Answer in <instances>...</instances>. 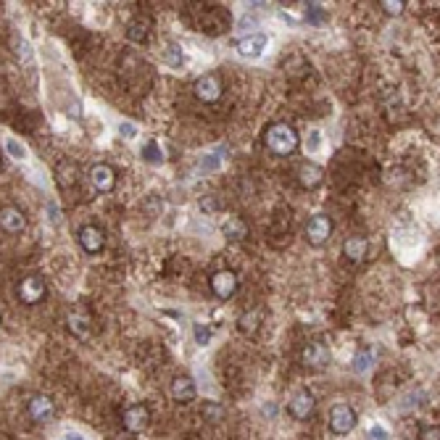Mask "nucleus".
Returning a JSON list of instances; mask_svg holds the SVG:
<instances>
[{"label": "nucleus", "mask_w": 440, "mask_h": 440, "mask_svg": "<svg viewBox=\"0 0 440 440\" xmlns=\"http://www.w3.org/2000/svg\"><path fill=\"white\" fill-rule=\"evenodd\" d=\"M333 235V219L327 214H317L309 219V225H306V240H309V245L314 248H321L327 240Z\"/></svg>", "instance_id": "5"}, {"label": "nucleus", "mask_w": 440, "mask_h": 440, "mask_svg": "<svg viewBox=\"0 0 440 440\" xmlns=\"http://www.w3.org/2000/svg\"><path fill=\"white\" fill-rule=\"evenodd\" d=\"M0 327H3V317H0Z\"/></svg>", "instance_id": "35"}, {"label": "nucleus", "mask_w": 440, "mask_h": 440, "mask_svg": "<svg viewBox=\"0 0 440 440\" xmlns=\"http://www.w3.org/2000/svg\"><path fill=\"white\" fill-rule=\"evenodd\" d=\"M306 19H309L311 26H321L327 19H330V13L324 11L319 3H309V8H306Z\"/></svg>", "instance_id": "23"}, {"label": "nucleus", "mask_w": 440, "mask_h": 440, "mask_svg": "<svg viewBox=\"0 0 440 440\" xmlns=\"http://www.w3.org/2000/svg\"><path fill=\"white\" fill-rule=\"evenodd\" d=\"M372 358H374V354H372L369 348L358 351L356 356H354V372H356V374H364L369 369V364H372Z\"/></svg>", "instance_id": "25"}, {"label": "nucleus", "mask_w": 440, "mask_h": 440, "mask_svg": "<svg viewBox=\"0 0 440 440\" xmlns=\"http://www.w3.org/2000/svg\"><path fill=\"white\" fill-rule=\"evenodd\" d=\"M119 132H121V137H127V140H132V137L137 135V130H135V124H130V121H124V124H119Z\"/></svg>", "instance_id": "33"}, {"label": "nucleus", "mask_w": 440, "mask_h": 440, "mask_svg": "<svg viewBox=\"0 0 440 440\" xmlns=\"http://www.w3.org/2000/svg\"><path fill=\"white\" fill-rule=\"evenodd\" d=\"M301 358H303V364H306V367H311V369H324L327 364H330L333 354H330V348H327L324 343L314 340V343H309L306 348H303Z\"/></svg>", "instance_id": "14"}, {"label": "nucleus", "mask_w": 440, "mask_h": 440, "mask_svg": "<svg viewBox=\"0 0 440 440\" xmlns=\"http://www.w3.org/2000/svg\"><path fill=\"white\" fill-rule=\"evenodd\" d=\"M77 243L82 245L84 253L96 256V253H100L103 245H106V232L98 225H84L79 227V232H77Z\"/></svg>", "instance_id": "9"}, {"label": "nucleus", "mask_w": 440, "mask_h": 440, "mask_svg": "<svg viewBox=\"0 0 440 440\" xmlns=\"http://www.w3.org/2000/svg\"><path fill=\"white\" fill-rule=\"evenodd\" d=\"M192 333H195V343L198 345H208L211 343V337H214V330H211L208 324H201V321H195Z\"/></svg>", "instance_id": "26"}, {"label": "nucleus", "mask_w": 440, "mask_h": 440, "mask_svg": "<svg viewBox=\"0 0 440 440\" xmlns=\"http://www.w3.org/2000/svg\"><path fill=\"white\" fill-rule=\"evenodd\" d=\"M382 13H388V16H401L406 11V3L404 0H382L380 3Z\"/></svg>", "instance_id": "27"}, {"label": "nucleus", "mask_w": 440, "mask_h": 440, "mask_svg": "<svg viewBox=\"0 0 440 440\" xmlns=\"http://www.w3.org/2000/svg\"><path fill=\"white\" fill-rule=\"evenodd\" d=\"M369 440H388V432L380 427V425H374V427H369Z\"/></svg>", "instance_id": "32"}, {"label": "nucleus", "mask_w": 440, "mask_h": 440, "mask_svg": "<svg viewBox=\"0 0 440 440\" xmlns=\"http://www.w3.org/2000/svg\"><path fill=\"white\" fill-rule=\"evenodd\" d=\"M266 45H269V37L261 35V32H256V35H248L240 40L238 53L243 56V59H259L264 50H266Z\"/></svg>", "instance_id": "16"}, {"label": "nucleus", "mask_w": 440, "mask_h": 440, "mask_svg": "<svg viewBox=\"0 0 440 440\" xmlns=\"http://www.w3.org/2000/svg\"><path fill=\"white\" fill-rule=\"evenodd\" d=\"M317 411V398H314V393L309 390H298L293 398H290V404H287V414L298 419V422H306L311 419Z\"/></svg>", "instance_id": "7"}, {"label": "nucleus", "mask_w": 440, "mask_h": 440, "mask_svg": "<svg viewBox=\"0 0 440 440\" xmlns=\"http://www.w3.org/2000/svg\"><path fill=\"white\" fill-rule=\"evenodd\" d=\"M211 290H214L216 298H222V301H229V298L238 293L240 287V280L238 274L232 272V269H219V272L211 274Z\"/></svg>", "instance_id": "6"}, {"label": "nucleus", "mask_w": 440, "mask_h": 440, "mask_svg": "<svg viewBox=\"0 0 440 440\" xmlns=\"http://www.w3.org/2000/svg\"><path fill=\"white\" fill-rule=\"evenodd\" d=\"M6 151H8L13 158H24V155H26L24 145L19 143V140H13V137H8V140H6Z\"/></svg>", "instance_id": "28"}, {"label": "nucleus", "mask_w": 440, "mask_h": 440, "mask_svg": "<svg viewBox=\"0 0 440 440\" xmlns=\"http://www.w3.org/2000/svg\"><path fill=\"white\" fill-rule=\"evenodd\" d=\"M169 393H172V398L177 401V404H190L195 401V395H198V385L192 380L190 374H177L172 385H169Z\"/></svg>", "instance_id": "13"}, {"label": "nucleus", "mask_w": 440, "mask_h": 440, "mask_svg": "<svg viewBox=\"0 0 440 440\" xmlns=\"http://www.w3.org/2000/svg\"><path fill=\"white\" fill-rule=\"evenodd\" d=\"M151 35V22L148 19H135L130 26H127V37H130L132 43H140L143 45L145 40Z\"/></svg>", "instance_id": "20"}, {"label": "nucleus", "mask_w": 440, "mask_h": 440, "mask_svg": "<svg viewBox=\"0 0 440 440\" xmlns=\"http://www.w3.org/2000/svg\"><path fill=\"white\" fill-rule=\"evenodd\" d=\"M192 93H195V98H198L201 103H216V100L222 98V93H225L222 77L216 72L203 74V77H198L195 84H192Z\"/></svg>", "instance_id": "2"}, {"label": "nucleus", "mask_w": 440, "mask_h": 440, "mask_svg": "<svg viewBox=\"0 0 440 440\" xmlns=\"http://www.w3.org/2000/svg\"><path fill=\"white\" fill-rule=\"evenodd\" d=\"M261 311H248V314H243L238 321V330L240 333H245V335H253V333H259V327H261Z\"/></svg>", "instance_id": "21"}, {"label": "nucleus", "mask_w": 440, "mask_h": 440, "mask_svg": "<svg viewBox=\"0 0 440 440\" xmlns=\"http://www.w3.org/2000/svg\"><path fill=\"white\" fill-rule=\"evenodd\" d=\"M343 256L351 264H358L367 256V240L364 238H348L343 243Z\"/></svg>", "instance_id": "19"}, {"label": "nucleus", "mask_w": 440, "mask_h": 440, "mask_svg": "<svg viewBox=\"0 0 440 440\" xmlns=\"http://www.w3.org/2000/svg\"><path fill=\"white\" fill-rule=\"evenodd\" d=\"M121 425L127 432H143L151 425V411L145 404H130L121 411Z\"/></svg>", "instance_id": "8"}, {"label": "nucleus", "mask_w": 440, "mask_h": 440, "mask_svg": "<svg viewBox=\"0 0 440 440\" xmlns=\"http://www.w3.org/2000/svg\"><path fill=\"white\" fill-rule=\"evenodd\" d=\"M56 179H59L61 188H72L79 182V167L74 161H61L56 167Z\"/></svg>", "instance_id": "17"}, {"label": "nucleus", "mask_w": 440, "mask_h": 440, "mask_svg": "<svg viewBox=\"0 0 440 440\" xmlns=\"http://www.w3.org/2000/svg\"><path fill=\"white\" fill-rule=\"evenodd\" d=\"M222 232H225V238L232 240V243H240V240L248 238V227H245V222L238 219V216H229V219H225Z\"/></svg>", "instance_id": "18"}, {"label": "nucleus", "mask_w": 440, "mask_h": 440, "mask_svg": "<svg viewBox=\"0 0 440 440\" xmlns=\"http://www.w3.org/2000/svg\"><path fill=\"white\" fill-rule=\"evenodd\" d=\"M203 414L208 416V419H219V416L225 414V411H222V409H219V404H214V401H206V404H203Z\"/></svg>", "instance_id": "30"}, {"label": "nucleus", "mask_w": 440, "mask_h": 440, "mask_svg": "<svg viewBox=\"0 0 440 440\" xmlns=\"http://www.w3.org/2000/svg\"><path fill=\"white\" fill-rule=\"evenodd\" d=\"M419 440H440L438 425H422L419 427Z\"/></svg>", "instance_id": "29"}, {"label": "nucleus", "mask_w": 440, "mask_h": 440, "mask_svg": "<svg viewBox=\"0 0 440 440\" xmlns=\"http://www.w3.org/2000/svg\"><path fill=\"white\" fill-rule=\"evenodd\" d=\"M143 158L148 161V164H153V167L164 164V153H161V145L155 143V140H151V143L143 148Z\"/></svg>", "instance_id": "24"}, {"label": "nucleus", "mask_w": 440, "mask_h": 440, "mask_svg": "<svg viewBox=\"0 0 440 440\" xmlns=\"http://www.w3.org/2000/svg\"><path fill=\"white\" fill-rule=\"evenodd\" d=\"M66 440H82L79 435H74V432H66Z\"/></svg>", "instance_id": "34"}, {"label": "nucleus", "mask_w": 440, "mask_h": 440, "mask_svg": "<svg viewBox=\"0 0 440 440\" xmlns=\"http://www.w3.org/2000/svg\"><path fill=\"white\" fill-rule=\"evenodd\" d=\"M66 324H69L72 335H77L79 340H87V337H90V333H87V319H84V317H79L77 311H72V314H69Z\"/></svg>", "instance_id": "22"}, {"label": "nucleus", "mask_w": 440, "mask_h": 440, "mask_svg": "<svg viewBox=\"0 0 440 440\" xmlns=\"http://www.w3.org/2000/svg\"><path fill=\"white\" fill-rule=\"evenodd\" d=\"M0 229L8 235H22L26 229V216L19 206H3L0 208Z\"/></svg>", "instance_id": "12"}, {"label": "nucleus", "mask_w": 440, "mask_h": 440, "mask_svg": "<svg viewBox=\"0 0 440 440\" xmlns=\"http://www.w3.org/2000/svg\"><path fill=\"white\" fill-rule=\"evenodd\" d=\"M19 298H22V303H26V306L43 303V301L48 298V285H45V280H43L40 274H26L24 280L19 282Z\"/></svg>", "instance_id": "3"}, {"label": "nucleus", "mask_w": 440, "mask_h": 440, "mask_svg": "<svg viewBox=\"0 0 440 440\" xmlns=\"http://www.w3.org/2000/svg\"><path fill=\"white\" fill-rule=\"evenodd\" d=\"M26 414L37 425H45V422H50L56 416V404H53V398H48V395H32L26 401Z\"/></svg>", "instance_id": "11"}, {"label": "nucleus", "mask_w": 440, "mask_h": 440, "mask_svg": "<svg viewBox=\"0 0 440 440\" xmlns=\"http://www.w3.org/2000/svg\"><path fill=\"white\" fill-rule=\"evenodd\" d=\"M48 219L50 225H61V208L56 203H48Z\"/></svg>", "instance_id": "31"}, {"label": "nucleus", "mask_w": 440, "mask_h": 440, "mask_svg": "<svg viewBox=\"0 0 440 440\" xmlns=\"http://www.w3.org/2000/svg\"><path fill=\"white\" fill-rule=\"evenodd\" d=\"M264 145H266V151L277 158H287V155H293L298 151V145H301V137H298V132L293 124H287V121H274L266 127L264 132Z\"/></svg>", "instance_id": "1"}, {"label": "nucleus", "mask_w": 440, "mask_h": 440, "mask_svg": "<svg viewBox=\"0 0 440 440\" xmlns=\"http://www.w3.org/2000/svg\"><path fill=\"white\" fill-rule=\"evenodd\" d=\"M296 177H298V185H301L303 190H317L321 182H324V169H321L319 164L306 161V164L298 167Z\"/></svg>", "instance_id": "15"}, {"label": "nucleus", "mask_w": 440, "mask_h": 440, "mask_svg": "<svg viewBox=\"0 0 440 440\" xmlns=\"http://www.w3.org/2000/svg\"><path fill=\"white\" fill-rule=\"evenodd\" d=\"M90 185H93V190L96 192H114L116 188V169L111 167V164H96V167L90 169Z\"/></svg>", "instance_id": "10"}, {"label": "nucleus", "mask_w": 440, "mask_h": 440, "mask_svg": "<svg viewBox=\"0 0 440 440\" xmlns=\"http://www.w3.org/2000/svg\"><path fill=\"white\" fill-rule=\"evenodd\" d=\"M356 422H358L356 411L348 404H335L330 409V416H327V425H330V430H333L335 435H348L351 430L356 427Z\"/></svg>", "instance_id": "4"}]
</instances>
